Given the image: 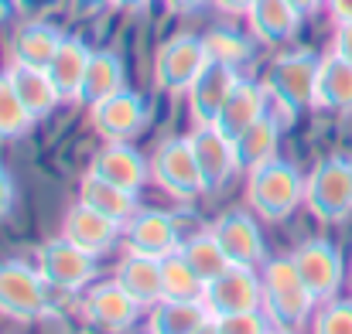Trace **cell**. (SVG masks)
Instances as JSON below:
<instances>
[{
  "label": "cell",
  "mask_w": 352,
  "mask_h": 334,
  "mask_svg": "<svg viewBox=\"0 0 352 334\" xmlns=\"http://www.w3.org/2000/svg\"><path fill=\"white\" fill-rule=\"evenodd\" d=\"M202 304L212 318L223 314H243L263 307V280L253 273V266H230L216 280L206 283Z\"/></svg>",
  "instance_id": "obj_9"
},
{
  "label": "cell",
  "mask_w": 352,
  "mask_h": 334,
  "mask_svg": "<svg viewBox=\"0 0 352 334\" xmlns=\"http://www.w3.org/2000/svg\"><path fill=\"white\" fill-rule=\"evenodd\" d=\"M267 106H270V93H267V86L263 82H253V79H239L233 89V96L226 99V106L219 110V116H216V130L223 133V136H230V140H236V136H243L256 119H263L267 116Z\"/></svg>",
  "instance_id": "obj_17"
},
{
  "label": "cell",
  "mask_w": 352,
  "mask_h": 334,
  "mask_svg": "<svg viewBox=\"0 0 352 334\" xmlns=\"http://www.w3.org/2000/svg\"><path fill=\"white\" fill-rule=\"evenodd\" d=\"M219 334H270V318L260 311H243V314H223L216 318Z\"/></svg>",
  "instance_id": "obj_35"
},
{
  "label": "cell",
  "mask_w": 352,
  "mask_h": 334,
  "mask_svg": "<svg viewBox=\"0 0 352 334\" xmlns=\"http://www.w3.org/2000/svg\"><path fill=\"white\" fill-rule=\"evenodd\" d=\"M315 82H318V58L311 51L280 55L263 79L270 99L287 116H298L301 110L315 106Z\"/></svg>",
  "instance_id": "obj_5"
},
{
  "label": "cell",
  "mask_w": 352,
  "mask_h": 334,
  "mask_svg": "<svg viewBox=\"0 0 352 334\" xmlns=\"http://www.w3.org/2000/svg\"><path fill=\"white\" fill-rule=\"evenodd\" d=\"M270 334H298L294 328H270Z\"/></svg>",
  "instance_id": "obj_46"
},
{
  "label": "cell",
  "mask_w": 352,
  "mask_h": 334,
  "mask_svg": "<svg viewBox=\"0 0 352 334\" xmlns=\"http://www.w3.org/2000/svg\"><path fill=\"white\" fill-rule=\"evenodd\" d=\"M120 228L113 219H107V215H100L96 208H89V205H72L69 208V215H65V222H62V235L69 239V242H76L79 249H86V252H93V256H103L113 242H117Z\"/></svg>",
  "instance_id": "obj_19"
},
{
  "label": "cell",
  "mask_w": 352,
  "mask_h": 334,
  "mask_svg": "<svg viewBox=\"0 0 352 334\" xmlns=\"http://www.w3.org/2000/svg\"><path fill=\"white\" fill-rule=\"evenodd\" d=\"M62 31L48 21H28L14 31L10 38V62L14 65H34V69H48V62L55 58L58 45H62Z\"/></svg>",
  "instance_id": "obj_20"
},
{
  "label": "cell",
  "mask_w": 352,
  "mask_h": 334,
  "mask_svg": "<svg viewBox=\"0 0 352 334\" xmlns=\"http://www.w3.org/2000/svg\"><path fill=\"white\" fill-rule=\"evenodd\" d=\"M263 314L270 318L274 328H301L315 307V297L308 294L298 266L291 256L270 259L263 266Z\"/></svg>",
  "instance_id": "obj_1"
},
{
  "label": "cell",
  "mask_w": 352,
  "mask_h": 334,
  "mask_svg": "<svg viewBox=\"0 0 352 334\" xmlns=\"http://www.w3.org/2000/svg\"><path fill=\"white\" fill-rule=\"evenodd\" d=\"M151 0H113V7H120V10H144Z\"/></svg>",
  "instance_id": "obj_43"
},
{
  "label": "cell",
  "mask_w": 352,
  "mask_h": 334,
  "mask_svg": "<svg viewBox=\"0 0 352 334\" xmlns=\"http://www.w3.org/2000/svg\"><path fill=\"white\" fill-rule=\"evenodd\" d=\"M192 334H219V324H216V318H206V321H202V324H199V328H195Z\"/></svg>",
  "instance_id": "obj_44"
},
{
  "label": "cell",
  "mask_w": 352,
  "mask_h": 334,
  "mask_svg": "<svg viewBox=\"0 0 352 334\" xmlns=\"http://www.w3.org/2000/svg\"><path fill=\"white\" fill-rule=\"evenodd\" d=\"M236 75L233 65H223V62H209L202 69V75L188 86V112H192V123L195 126H212L219 110L226 106V99L233 96Z\"/></svg>",
  "instance_id": "obj_14"
},
{
  "label": "cell",
  "mask_w": 352,
  "mask_h": 334,
  "mask_svg": "<svg viewBox=\"0 0 352 334\" xmlns=\"http://www.w3.org/2000/svg\"><path fill=\"white\" fill-rule=\"evenodd\" d=\"M123 89V62H120L117 51H93L89 55V65H86V79H82V89H79V103L86 106H96L100 99L113 96Z\"/></svg>",
  "instance_id": "obj_27"
},
{
  "label": "cell",
  "mask_w": 352,
  "mask_h": 334,
  "mask_svg": "<svg viewBox=\"0 0 352 334\" xmlns=\"http://www.w3.org/2000/svg\"><path fill=\"white\" fill-rule=\"evenodd\" d=\"M72 7H76L79 14H96V10H103V7H113V0H72Z\"/></svg>",
  "instance_id": "obj_41"
},
{
  "label": "cell",
  "mask_w": 352,
  "mask_h": 334,
  "mask_svg": "<svg viewBox=\"0 0 352 334\" xmlns=\"http://www.w3.org/2000/svg\"><path fill=\"white\" fill-rule=\"evenodd\" d=\"M151 160V181L178 198V202H192L199 198L202 191H209L202 171H199V160H195V150L188 143V136H175V140H161L154 147V154L147 157Z\"/></svg>",
  "instance_id": "obj_4"
},
{
  "label": "cell",
  "mask_w": 352,
  "mask_h": 334,
  "mask_svg": "<svg viewBox=\"0 0 352 334\" xmlns=\"http://www.w3.org/2000/svg\"><path fill=\"white\" fill-rule=\"evenodd\" d=\"M89 45L82 38H62L55 58L48 62V75L62 96V103H79V89H82V79H86V65H89Z\"/></svg>",
  "instance_id": "obj_22"
},
{
  "label": "cell",
  "mask_w": 352,
  "mask_h": 334,
  "mask_svg": "<svg viewBox=\"0 0 352 334\" xmlns=\"http://www.w3.org/2000/svg\"><path fill=\"white\" fill-rule=\"evenodd\" d=\"M89 119H93V130L103 140H130L147 123V103L137 93L120 89L113 96L100 99L96 106H89Z\"/></svg>",
  "instance_id": "obj_13"
},
{
  "label": "cell",
  "mask_w": 352,
  "mask_h": 334,
  "mask_svg": "<svg viewBox=\"0 0 352 334\" xmlns=\"http://www.w3.org/2000/svg\"><path fill=\"white\" fill-rule=\"evenodd\" d=\"M182 256H185L188 266L202 276V283L216 280L219 273H226V270L233 266V263L226 259V252L219 249L212 228H209V232H199V235H192V239H185V242H182Z\"/></svg>",
  "instance_id": "obj_31"
},
{
  "label": "cell",
  "mask_w": 352,
  "mask_h": 334,
  "mask_svg": "<svg viewBox=\"0 0 352 334\" xmlns=\"http://www.w3.org/2000/svg\"><path fill=\"white\" fill-rule=\"evenodd\" d=\"M140 311H144V307L123 290L120 280L96 283V287H89V294L82 297V314H86V321L96 324V328H103V331H110V334L130 331V328L137 324Z\"/></svg>",
  "instance_id": "obj_11"
},
{
  "label": "cell",
  "mask_w": 352,
  "mask_h": 334,
  "mask_svg": "<svg viewBox=\"0 0 352 334\" xmlns=\"http://www.w3.org/2000/svg\"><path fill=\"white\" fill-rule=\"evenodd\" d=\"M336 24H352V0H325Z\"/></svg>",
  "instance_id": "obj_38"
},
{
  "label": "cell",
  "mask_w": 352,
  "mask_h": 334,
  "mask_svg": "<svg viewBox=\"0 0 352 334\" xmlns=\"http://www.w3.org/2000/svg\"><path fill=\"white\" fill-rule=\"evenodd\" d=\"M117 280L123 283V290H126L140 307H154V304L164 297V294H161V259L126 252L123 263L117 266Z\"/></svg>",
  "instance_id": "obj_26"
},
{
  "label": "cell",
  "mask_w": 352,
  "mask_h": 334,
  "mask_svg": "<svg viewBox=\"0 0 352 334\" xmlns=\"http://www.w3.org/2000/svg\"><path fill=\"white\" fill-rule=\"evenodd\" d=\"M332 51L339 58H346L352 65V24H336V38H332Z\"/></svg>",
  "instance_id": "obj_36"
},
{
  "label": "cell",
  "mask_w": 352,
  "mask_h": 334,
  "mask_svg": "<svg viewBox=\"0 0 352 334\" xmlns=\"http://www.w3.org/2000/svg\"><path fill=\"white\" fill-rule=\"evenodd\" d=\"M206 3H212V0H164V7L175 10V14H195V10H202Z\"/></svg>",
  "instance_id": "obj_39"
},
{
  "label": "cell",
  "mask_w": 352,
  "mask_h": 334,
  "mask_svg": "<svg viewBox=\"0 0 352 334\" xmlns=\"http://www.w3.org/2000/svg\"><path fill=\"white\" fill-rule=\"evenodd\" d=\"M206 48H209V58L212 62H223V65H243L250 58V41L236 31H212L206 34Z\"/></svg>",
  "instance_id": "obj_33"
},
{
  "label": "cell",
  "mask_w": 352,
  "mask_h": 334,
  "mask_svg": "<svg viewBox=\"0 0 352 334\" xmlns=\"http://www.w3.org/2000/svg\"><path fill=\"white\" fill-rule=\"evenodd\" d=\"M7 75H10V86H14L17 99L24 103V110L31 112L34 119L48 116V112L62 103V96H58V89H55V82H52V75H48L45 69H34V65H14V62H10Z\"/></svg>",
  "instance_id": "obj_24"
},
{
  "label": "cell",
  "mask_w": 352,
  "mask_h": 334,
  "mask_svg": "<svg viewBox=\"0 0 352 334\" xmlns=\"http://www.w3.org/2000/svg\"><path fill=\"white\" fill-rule=\"evenodd\" d=\"M209 62L212 58H209L206 38H199V34H175L154 55V82L164 93H188V86L202 75V69Z\"/></svg>",
  "instance_id": "obj_7"
},
{
  "label": "cell",
  "mask_w": 352,
  "mask_h": 334,
  "mask_svg": "<svg viewBox=\"0 0 352 334\" xmlns=\"http://www.w3.org/2000/svg\"><path fill=\"white\" fill-rule=\"evenodd\" d=\"M301 10L291 0H256L246 14L250 31L263 41V45H284L298 34L301 27Z\"/></svg>",
  "instance_id": "obj_21"
},
{
  "label": "cell",
  "mask_w": 352,
  "mask_h": 334,
  "mask_svg": "<svg viewBox=\"0 0 352 334\" xmlns=\"http://www.w3.org/2000/svg\"><path fill=\"white\" fill-rule=\"evenodd\" d=\"M48 283L38 266L21 259L0 263V314L14 321H38L48 314Z\"/></svg>",
  "instance_id": "obj_6"
},
{
  "label": "cell",
  "mask_w": 352,
  "mask_h": 334,
  "mask_svg": "<svg viewBox=\"0 0 352 334\" xmlns=\"http://www.w3.org/2000/svg\"><path fill=\"white\" fill-rule=\"evenodd\" d=\"M89 171L123 191H140L144 181L151 178V160H144L140 150H133L126 140H107V147L93 157Z\"/></svg>",
  "instance_id": "obj_16"
},
{
  "label": "cell",
  "mask_w": 352,
  "mask_h": 334,
  "mask_svg": "<svg viewBox=\"0 0 352 334\" xmlns=\"http://www.w3.org/2000/svg\"><path fill=\"white\" fill-rule=\"evenodd\" d=\"M236 157H239V167L253 171L267 160L277 157V143H280V123L267 112L263 119H256L243 136H236Z\"/></svg>",
  "instance_id": "obj_29"
},
{
  "label": "cell",
  "mask_w": 352,
  "mask_h": 334,
  "mask_svg": "<svg viewBox=\"0 0 352 334\" xmlns=\"http://www.w3.org/2000/svg\"><path fill=\"white\" fill-rule=\"evenodd\" d=\"M38 273L45 276V283L52 290H62V294H79L82 287H89V280L96 276V256L79 249L76 242H69L65 235L62 239H48L41 249H38V259H34Z\"/></svg>",
  "instance_id": "obj_8"
},
{
  "label": "cell",
  "mask_w": 352,
  "mask_h": 334,
  "mask_svg": "<svg viewBox=\"0 0 352 334\" xmlns=\"http://www.w3.org/2000/svg\"><path fill=\"white\" fill-rule=\"evenodd\" d=\"M10 208H14V181L3 171V164H0V219H7Z\"/></svg>",
  "instance_id": "obj_37"
},
{
  "label": "cell",
  "mask_w": 352,
  "mask_h": 334,
  "mask_svg": "<svg viewBox=\"0 0 352 334\" xmlns=\"http://www.w3.org/2000/svg\"><path fill=\"white\" fill-rule=\"evenodd\" d=\"M291 259H294V266H298V273H301V280H305V287L315 300H332L339 294V287L346 280V263H342V252L332 242L311 239V242L298 246L291 252Z\"/></svg>",
  "instance_id": "obj_10"
},
{
  "label": "cell",
  "mask_w": 352,
  "mask_h": 334,
  "mask_svg": "<svg viewBox=\"0 0 352 334\" xmlns=\"http://www.w3.org/2000/svg\"><path fill=\"white\" fill-rule=\"evenodd\" d=\"M212 235L233 266H260L263 263V239L256 222L246 212H226L212 225Z\"/></svg>",
  "instance_id": "obj_18"
},
{
  "label": "cell",
  "mask_w": 352,
  "mask_h": 334,
  "mask_svg": "<svg viewBox=\"0 0 352 334\" xmlns=\"http://www.w3.org/2000/svg\"><path fill=\"white\" fill-rule=\"evenodd\" d=\"M161 294H164L161 300H202L206 294L202 276L188 266L182 249L161 259Z\"/></svg>",
  "instance_id": "obj_30"
},
{
  "label": "cell",
  "mask_w": 352,
  "mask_h": 334,
  "mask_svg": "<svg viewBox=\"0 0 352 334\" xmlns=\"http://www.w3.org/2000/svg\"><path fill=\"white\" fill-rule=\"evenodd\" d=\"M31 126H34V116L24 110V103L17 99V93L10 86V75L0 72V143L24 136Z\"/></svg>",
  "instance_id": "obj_32"
},
{
  "label": "cell",
  "mask_w": 352,
  "mask_h": 334,
  "mask_svg": "<svg viewBox=\"0 0 352 334\" xmlns=\"http://www.w3.org/2000/svg\"><path fill=\"white\" fill-rule=\"evenodd\" d=\"M311 334H352V300H325L311 321Z\"/></svg>",
  "instance_id": "obj_34"
},
{
  "label": "cell",
  "mask_w": 352,
  "mask_h": 334,
  "mask_svg": "<svg viewBox=\"0 0 352 334\" xmlns=\"http://www.w3.org/2000/svg\"><path fill=\"white\" fill-rule=\"evenodd\" d=\"M305 205L318 222H346L352 215V160L325 157L305 178Z\"/></svg>",
  "instance_id": "obj_3"
},
{
  "label": "cell",
  "mask_w": 352,
  "mask_h": 334,
  "mask_svg": "<svg viewBox=\"0 0 352 334\" xmlns=\"http://www.w3.org/2000/svg\"><path fill=\"white\" fill-rule=\"evenodd\" d=\"M291 3H294V7L301 10V14H315V10H318V7H322L325 0H291Z\"/></svg>",
  "instance_id": "obj_42"
},
{
  "label": "cell",
  "mask_w": 352,
  "mask_h": 334,
  "mask_svg": "<svg viewBox=\"0 0 352 334\" xmlns=\"http://www.w3.org/2000/svg\"><path fill=\"white\" fill-rule=\"evenodd\" d=\"M223 14H233V17H239V14H250V7L256 3V0H212Z\"/></svg>",
  "instance_id": "obj_40"
},
{
  "label": "cell",
  "mask_w": 352,
  "mask_h": 334,
  "mask_svg": "<svg viewBox=\"0 0 352 334\" xmlns=\"http://www.w3.org/2000/svg\"><path fill=\"white\" fill-rule=\"evenodd\" d=\"M188 143L195 150V160H199V171L209 184V191L223 188L239 167V157H236V143L230 136H223L216 126H195L188 133Z\"/></svg>",
  "instance_id": "obj_15"
},
{
  "label": "cell",
  "mask_w": 352,
  "mask_h": 334,
  "mask_svg": "<svg viewBox=\"0 0 352 334\" xmlns=\"http://www.w3.org/2000/svg\"><path fill=\"white\" fill-rule=\"evenodd\" d=\"M123 242H126V252L164 259V256L182 249V232H178V222L168 212L140 208L130 222L123 225Z\"/></svg>",
  "instance_id": "obj_12"
},
{
  "label": "cell",
  "mask_w": 352,
  "mask_h": 334,
  "mask_svg": "<svg viewBox=\"0 0 352 334\" xmlns=\"http://www.w3.org/2000/svg\"><path fill=\"white\" fill-rule=\"evenodd\" d=\"M206 318L212 314L202 300H157L147 318V334H192Z\"/></svg>",
  "instance_id": "obj_28"
},
{
  "label": "cell",
  "mask_w": 352,
  "mask_h": 334,
  "mask_svg": "<svg viewBox=\"0 0 352 334\" xmlns=\"http://www.w3.org/2000/svg\"><path fill=\"white\" fill-rule=\"evenodd\" d=\"M79 202L89 205V208H96L100 215L113 219L117 225H126L137 212H140L133 191H123V188H117V184L96 178L93 171H89V174L82 178V184H79Z\"/></svg>",
  "instance_id": "obj_25"
},
{
  "label": "cell",
  "mask_w": 352,
  "mask_h": 334,
  "mask_svg": "<svg viewBox=\"0 0 352 334\" xmlns=\"http://www.w3.org/2000/svg\"><path fill=\"white\" fill-rule=\"evenodd\" d=\"M7 14H10V0H0V21H7Z\"/></svg>",
  "instance_id": "obj_45"
},
{
  "label": "cell",
  "mask_w": 352,
  "mask_h": 334,
  "mask_svg": "<svg viewBox=\"0 0 352 334\" xmlns=\"http://www.w3.org/2000/svg\"><path fill=\"white\" fill-rule=\"evenodd\" d=\"M246 198H250L253 212H260L263 219H274V222L287 219L305 202V178L291 160L274 157V160L250 171Z\"/></svg>",
  "instance_id": "obj_2"
},
{
  "label": "cell",
  "mask_w": 352,
  "mask_h": 334,
  "mask_svg": "<svg viewBox=\"0 0 352 334\" xmlns=\"http://www.w3.org/2000/svg\"><path fill=\"white\" fill-rule=\"evenodd\" d=\"M315 106L329 112H352V65L336 51L318 58Z\"/></svg>",
  "instance_id": "obj_23"
}]
</instances>
